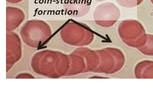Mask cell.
Listing matches in <instances>:
<instances>
[{
  "label": "cell",
  "instance_id": "4",
  "mask_svg": "<svg viewBox=\"0 0 153 88\" xmlns=\"http://www.w3.org/2000/svg\"><path fill=\"white\" fill-rule=\"evenodd\" d=\"M93 1H97V2H102L104 1H108V0H93Z\"/></svg>",
  "mask_w": 153,
  "mask_h": 88
},
{
  "label": "cell",
  "instance_id": "5",
  "mask_svg": "<svg viewBox=\"0 0 153 88\" xmlns=\"http://www.w3.org/2000/svg\"><path fill=\"white\" fill-rule=\"evenodd\" d=\"M151 1V2L152 3V4H153V0H150Z\"/></svg>",
  "mask_w": 153,
  "mask_h": 88
},
{
  "label": "cell",
  "instance_id": "1",
  "mask_svg": "<svg viewBox=\"0 0 153 88\" xmlns=\"http://www.w3.org/2000/svg\"><path fill=\"white\" fill-rule=\"evenodd\" d=\"M117 32L119 36L125 43L131 46H141L147 38L145 28L137 20H123L119 24Z\"/></svg>",
  "mask_w": 153,
  "mask_h": 88
},
{
  "label": "cell",
  "instance_id": "3",
  "mask_svg": "<svg viewBox=\"0 0 153 88\" xmlns=\"http://www.w3.org/2000/svg\"><path fill=\"white\" fill-rule=\"evenodd\" d=\"M145 0H116L119 5L127 8H132L140 5Z\"/></svg>",
  "mask_w": 153,
  "mask_h": 88
},
{
  "label": "cell",
  "instance_id": "2",
  "mask_svg": "<svg viewBox=\"0 0 153 88\" xmlns=\"http://www.w3.org/2000/svg\"><path fill=\"white\" fill-rule=\"evenodd\" d=\"M120 16L118 7L112 2H106L96 7L93 13L94 22L97 26L111 28L118 21Z\"/></svg>",
  "mask_w": 153,
  "mask_h": 88
}]
</instances>
